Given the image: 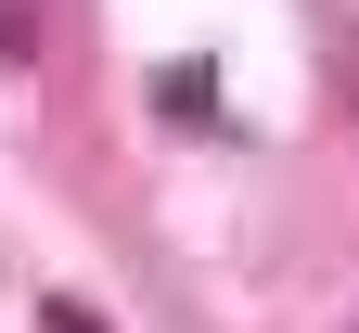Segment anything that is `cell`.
<instances>
[{"mask_svg":"<svg viewBox=\"0 0 359 333\" xmlns=\"http://www.w3.org/2000/svg\"><path fill=\"white\" fill-rule=\"evenodd\" d=\"M39 333H103V320H90L77 295H52V308H39Z\"/></svg>","mask_w":359,"mask_h":333,"instance_id":"cell-1","label":"cell"}]
</instances>
